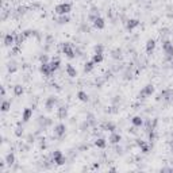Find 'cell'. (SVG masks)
<instances>
[{"instance_id":"1","label":"cell","mask_w":173,"mask_h":173,"mask_svg":"<svg viewBox=\"0 0 173 173\" xmlns=\"http://www.w3.org/2000/svg\"><path fill=\"white\" fill-rule=\"evenodd\" d=\"M54 11L58 15H68L72 11V4L70 3H59V4H57L54 7Z\"/></svg>"},{"instance_id":"2","label":"cell","mask_w":173,"mask_h":173,"mask_svg":"<svg viewBox=\"0 0 173 173\" xmlns=\"http://www.w3.org/2000/svg\"><path fill=\"white\" fill-rule=\"evenodd\" d=\"M157 100H162L165 103H172L173 102V89H164L161 93H158Z\"/></svg>"},{"instance_id":"3","label":"cell","mask_w":173,"mask_h":173,"mask_svg":"<svg viewBox=\"0 0 173 173\" xmlns=\"http://www.w3.org/2000/svg\"><path fill=\"white\" fill-rule=\"evenodd\" d=\"M153 93H154V86H153V84H147V85L143 86V88L141 89V92L138 93V99L143 100V99H146V97L151 96Z\"/></svg>"},{"instance_id":"4","label":"cell","mask_w":173,"mask_h":173,"mask_svg":"<svg viewBox=\"0 0 173 173\" xmlns=\"http://www.w3.org/2000/svg\"><path fill=\"white\" fill-rule=\"evenodd\" d=\"M162 49H164L166 59H173V43L170 41H165L162 43Z\"/></svg>"},{"instance_id":"5","label":"cell","mask_w":173,"mask_h":173,"mask_svg":"<svg viewBox=\"0 0 173 173\" xmlns=\"http://www.w3.org/2000/svg\"><path fill=\"white\" fill-rule=\"evenodd\" d=\"M62 53H64L68 58H74V57H76L74 50H73V46L70 45L69 42L62 43Z\"/></svg>"},{"instance_id":"6","label":"cell","mask_w":173,"mask_h":173,"mask_svg":"<svg viewBox=\"0 0 173 173\" xmlns=\"http://www.w3.org/2000/svg\"><path fill=\"white\" fill-rule=\"evenodd\" d=\"M51 159H53V162H56V165H64L65 162H66V159H65L64 154H62L59 150H56V151H54L53 156H51Z\"/></svg>"},{"instance_id":"7","label":"cell","mask_w":173,"mask_h":173,"mask_svg":"<svg viewBox=\"0 0 173 173\" xmlns=\"http://www.w3.org/2000/svg\"><path fill=\"white\" fill-rule=\"evenodd\" d=\"M66 132V126L64 123H58L57 126H54V135L57 138H62Z\"/></svg>"},{"instance_id":"8","label":"cell","mask_w":173,"mask_h":173,"mask_svg":"<svg viewBox=\"0 0 173 173\" xmlns=\"http://www.w3.org/2000/svg\"><path fill=\"white\" fill-rule=\"evenodd\" d=\"M3 43H4L5 47H12L15 45V35L14 34H5L4 39H3Z\"/></svg>"},{"instance_id":"9","label":"cell","mask_w":173,"mask_h":173,"mask_svg":"<svg viewBox=\"0 0 173 173\" xmlns=\"http://www.w3.org/2000/svg\"><path fill=\"white\" fill-rule=\"evenodd\" d=\"M56 104H57V97H56V96H49L47 100L45 102V108H46V111H51Z\"/></svg>"},{"instance_id":"10","label":"cell","mask_w":173,"mask_h":173,"mask_svg":"<svg viewBox=\"0 0 173 173\" xmlns=\"http://www.w3.org/2000/svg\"><path fill=\"white\" fill-rule=\"evenodd\" d=\"M39 72L42 73L43 76H46V77H50V76L53 74V72H51V69H50V65H49V62H46V64H41Z\"/></svg>"},{"instance_id":"11","label":"cell","mask_w":173,"mask_h":173,"mask_svg":"<svg viewBox=\"0 0 173 173\" xmlns=\"http://www.w3.org/2000/svg\"><path fill=\"white\" fill-rule=\"evenodd\" d=\"M100 129H102L103 131L112 132V131H115V130H116V126H115V123H112V122H104V123L100 124Z\"/></svg>"},{"instance_id":"12","label":"cell","mask_w":173,"mask_h":173,"mask_svg":"<svg viewBox=\"0 0 173 173\" xmlns=\"http://www.w3.org/2000/svg\"><path fill=\"white\" fill-rule=\"evenodd\" d=\"M108 141H110V143H112V145H118V143L122 141V135L119 134V132L112 131L110 135V138H108Z\"/></svg>"},{"instance_id":"13","label":"cell","mask_w":173,"mask_h":173,"mask_svg":"<svg viewBox=\"0 0 173 173\" xmlns=\"http://www.w3.org/2000/svg\"><path fill=\"white\" fill-rule=\"evenodd\" d=\"M138 26H139V20H138V19H129L126 23V29L129 30V31H132V30Z\"/></svg>"},{"instance_id":"14","label":"cell","mask_w":173,"mask_h":173,"mask_svg":"<svg viewBox=\"0 0 173 173\" xmlns=\"http://www.w3.org/2000/svg\"><path fill=\"white\" fill-rule=\"evenodd\" d=\"M99 8H96V7H92L91 8V12H89V15H88V19H89V22H92L93 23L95 20H96L97 18H99Z\"/></svg>"},{"instance_id":"15","label":"cell","mask_w":173,"mask_h":173,"mask_svg":"<svg viewBox=\"0 0 173 173\" xmlns=\"http://www.w3.org/2000/svg\"><path fill=\"white\" fill-rule=\"evenodd\" d=\"M57 115L59 119H66L68 116V107L66 105H59L58 110H57Z\"/></svg>"},{"instance_id":"16","label":"cell","mask_w":173,"mask_h":173,"mask_svg":"<svg viewBox=\"0 0 173 173\" xmlns=\"http://www.w3.org/2000/svg\"><path fill=\"white\" fill-rule=\"evenodd\" d=\"M31 116H32V110H31V108H24L23 115H22V122H23V123L29 122L30 119H31Z\"/></svg>"},{"instance_id":"17","label":"cell","mask_w":173,"mask_h":173,"mask_svg":"<svg viewBox=\"0 0 173 173\" xmlns=\"http://www.w3.org/2000/svg\"><path fill=\"white\" fill-rule=\"evenodd\" d=\"M154 49H156V41L150 38V39H147V42H146V53L151 54L154 51Z\"/></svg>"},{"instance_id":"18","label":"cell","mask_w":173,"mask_h":173,"mask_svg":"<svg viewBox=\"0 0 173 173\" xmlns=\"http://www.w3.org/2000/svg\"><path fill=\"white\" fill-rule=\"evenodd\" d=\"M93 27H95V29H97V30H103L105 27V20L102 18V16H99V18L93 22Z\"/></svg>"},{"instance_id":"19","label":"cell","mask_w":173,"mask_h":173,"mask_svg":"<svg viewBox=\"0 0 173 173\" xmlns=\"http://www.w3.org/2000/svg\"><path fill=\"white\" fill-rule=\"evenodd\" d=\"M66 73H68V76L72 78L77 76V70H76V68L73 66L72 64H66Z\"/></svg>"},{"instance_id":"20","label":"cell","mask_w":173,"mask_h":173,"mask_svg":"<svg viewBox=\"0 0 173 173\" xmlns=\"http://www.w3.org/2000/svg\"><path fill=\"white\" fill-rule=\"evenodd\" d=\"M38 123L41 124V126L45 129V127H47V126H50L51 124V120H50V118H45V116H39V119H38Z\"/></svg>"},{"instance_id":"21","label":"cell","mask_w":173,"mask_h":173,"mask_svg":"<svg viewBox=\"0 0 173 173\" xmlns=\"http://www.w3.org/2000/svg\"><path fill=\"white\" fill-rule=\"evenodd\" d=\"M77 99L80 100V102H83V103H86L89 100V96H88V93H86V92L78 91L77 92Z\"/></svg>"},{"instance_id":"22","label":"cell","mask_w":173,"mask_h":173,"mask_svg":"<svg viewBox=\"0 0 173 173\" xmlns=\"http://www.w3.org/2000/svg\"><path fill=\"white\" fill-rule=\"evenodd\" d=\"M49 65H50V69H51V72H56L57 69L59 68V65H61V61H59L58 58H56V59H53V61H50L49 62Z\"/></svg>"},{"instance_id":"23","label":"cell","mask_w":173,"mask_h":173,"mask_svg":"<svg viewBox=\"0 0 173 173\" xmlns=\"http://www.w3.org/2000/svg\"><path fill=\"white\" fill-rule=\"evenodd\" d=\"M26 37L23 35V32H19V34H15V45L16 46H20L22 43L24 42Z\"/></svg>"},{"instance_id":"24","label":"cell","mask_w":173,"mask_h":173,"mask_svg":"<svg viewBox=\"0 0 173 173\" xmlns=\"http://www.w3.org/2000/svg\"><path fill=\"white\" fill-rule=\"evenodd\" d=\"M95 65H96V64H95L92 59H91V61H86L85 65H84V72H85V73L92 72V70H93V68H95Z\"/></svg>"},{"instance_id":"25","label":"cell","mask_w":173,"mask_h":173,"mask_svg":"<svg viewBox=\"0 0 173 173\" xmlns=\"http://www.w3.org/2000/svg\"><path fill=\"white\" fill-rule=\"evenodd\" d=\"M131 123H132V126L134 127H141L143 124V119L141 118V116H134V118L131 119Z\"/></svg>"},{"instance_id":"26","label":"cell","mask_w":173,"mask_h":173,"mask_svg":"<svg viewBox=\"0 0 173 173\" xmlns=\"http://www.w3.org/2000/svg\"><path fill=\"white\" fill-rule=\"evenodd\" d=\"M95 146L99 149H104L105 146H107V141H105L104 138H97V139L95 141Z\"/></svg>"},{"instance_id":"27","label":"cell","mask_w":173,"mask_h":173,"mask_svg":"<svg viewBox=\"0 0 173 173\" xmlns=\"http://www.w3.org/2000/svg\"><path fill=\"white\" fill-rule=\"evenodd\" d=\"M56 20H57V23H59V24H66L70 22V18L68 15H59Z\"/></svg>"},{"instance_id":"28","label":"cell","mask_w":173,"mask_h":173,"mask_svg":"<svg viewBox=\"0 0 173 173\" xmlns=\"http://www.w3.org/2000/svg\"><path fill=\"white\" fill-rule=\"evenodd\" d=\"M5 162H7V165H14L15 164V154L11 151V153H8L7 156H5Z\"/></svg>"},{"instance_id":"29","label":"cell","mask_w":173,"mask_h":173,"mask_svg":"<svg viewBox=\"0 0 173 173\" xmlns=\"http://www.w3.org/2000/svg\"><path fill=\"white\" fill-rule=\"evenodd\" d=\"M111 57H112L114 59H120L122 58V50L119 47L114 49V50L111 51Z\"/></svg>"},{"instance_id":"30","label":"cell","mask_w":173,"mask_h":173,"mask_svg":"<svg viewBox=\"0 0 173 173\" xmlns=\"http://www.w3.org/2000/svg\"><path fill=\"white\" fill-rule=\"evenodd\" d=\"M11 108V102H8V100H3L2 103V107H0V110H2V112H8Z\"/></svg>"},{"instance_id":"31","label":"cell","mask_w":173,"mask_h":173,"mask_svg":"<svg viewBox=\"0 0 173 173\" xmlns=\"http://www.w3.org/2000/svg\"><path fill=\"white\" fill-rule=\"evenodd\" d=\"M23 92H24V89H23V86L22 85H15L14 86V95H15V96H22V95H23Z\"/></svg>"},{"instance_id":"32","label":"cell","mask_w":173,"mask_h":173,"mask_svg":"<svg viewBox=\"0 0 173 173\" xmlns=\"http://www.w3.org/2000/svg\"><path fill=\"white\" fill-rule=\"evenodd\" d=\"M104 59V57H103V54H99V53H95L93 57H92V61L95 62V64H100V62Z\"/></svg>"},{"instance_id":"33","label":"cell","mask_w":173,"mask_h":173,"mask_svg":"<svg viewBox=\"0 0 173 173\" xmlns=\"http://www.w3.org/2000/svg\"><path fill=\"white\" fill-rule=\"evenodd\" d=\"M27 11H29V7H26V5H20V7L16 8V12H18L19 15H24Z\"/></svg>"},{"instance_id":"34","label":"cell","mask_w":173,"mask_h":173,"mask_svg":"<svg viewBox=\"0 0 173 173\" xmlns=\"http://www.w3.org/2000/svg\"><path fill=\"white\" fill-rule=\"evenodd\" d=\"M85 120L89 123V126H95V124H96V120H95V116L92 115V114H88V116H86Z\"/></svg>"},{"instance_id":"35","label":"cell","mask_w":173,"mask_h":173,"mask_svg":"<svg viewBox=\"0 0 173 173\" xmlns=\"http://www.w3.org/2000/svg\"><path fill=\"white\" fill-rule=\"evenodd\" d=\"M141 151H142V153H143V154H147V153H149V151H150V146H149V145H147V143H146V142H145V143H143V145H142V146H141Z\"/></svg>"},{"instance_id":"36","label":"cell","mask_w":173,"mask_h":173,"mask_svg":"<svg viewBox=\"0 0 173 173\" xmlns=\"http://www.w3.org/2000/svg\"><path fill=\"white\" fill-rule=\"evenodd\" d=\"M103 51H104V46H103V45H96V46H95V53L103 54Z\"/></svg>"},{"instance_id":"37","label":"cell","mask_w":173,"mask_h":173,"mask_svg":"<svg viewBox=\"0 0 173 173\" xmlns=\"http://www.w3.org/2000/svg\"><path fill=\"white\" fill-rule=\"evenodd\" d=\"M16 69H18V68H16V64H10L8 65V72L10 73H14V72H16Z\"/></svg>"},{"instance_id":"38","label":"cell","mask_w":173,"mask_h":173,"mask_svg":"<svg viewBox=\"0 0 173 173\" xmlns=\"http://www.w3.org/2000/svg\"><path fill=\"white\" fill-rule=\"evenodd\" d=\"M88 127H89V123H88L86 120H84L83 123H81V126H80V130H81V131H85Z\"/></svg>"},{"instance_id":"39","label":"cell","mask_w":173,"mask_h":173,"mask_svg":"<svg viewBox=\"0 0 173 173\" xmlns=\"http://www.w3.org/2000/svg\"><path fill=\"white\" fill-rule=\"evenodd\" d=\"M39 61H41V64H46V62H49L47 56H46V54H43V56H41V57H39Z\"/></svg>"},{"instance_id":"40","label":"cell","mask_w":173,"mask_h":173,"mask_svg":"<svg viewBox=\"0 0 173 173\" xmlns=\"http://www.w3.org/2000/svg\"><path fill=\"white\" fill-rule=\"evenodd\" d=\"M22 134H23V129H22V127L19 126L18 129H16V131H15V135H16V137H20Z\"/></svg>"},{"instance_id":"41","label":"cell","mask_w":173,"mask_h":173,"mask_svg":"<svg viewBox=\"0 0 173 173\" xmlns=\"http://www.w3.org/2000/svg\"><path fill=\"white\" fill-rule=\"evenodd\" d=\"M80 149H81V150H88V149H89V146H88V145H83Z\"/></svg>"},{"instance_id":"42","label":"cell","mask_w":173,"mask_h":173,"mask_svg":"<svg viewBox=\"0 0 173 173\" xmlns=\"http://www.w3.org/2000/svg\"><path fill=\"white\" fill-rule=\"evenodd\" d=\"M2 96H3V97L5 96V89H4V86H2Z\"/></svg>"},{"instance_id":"43","label":"cell","mask_w":173,"mask_h":173,"mask_svg":"<svg viewBox=\"0 0 173 173\" xmlns=\"http://www.w3.org/2000/svg\"><path fill=\"white\" fill-rule=\"evenodd\" d=\"M116 153H118V154H122V149H120V147H116Z\"/></svg>"},{"instance_id":"44","label":"cell","mask_w":173,"mask_h":173,"mask_svg":"<svg viewBox=\"0 0 173 173\" xmlns=\"http://www.w3.org/2000/svg\"><path fill=\"white\" fill-rule=\"evenodd\" d=\"M170 150H172V153H173V142H172V145H170Z\"/></svg>"},{"instance_id":"45","label":"cell","mask_w":173,"mask_h":173,"mask_svg":"<svg viewBox=\"0 0 173 173\" xmlns=\"http://www.w3.org/2000/svg\"><path fill=\"white\" fill-rule=\"evenodd\" d=\"M172 69H173V61H172Z\"/></svg>"}]
</instances>
